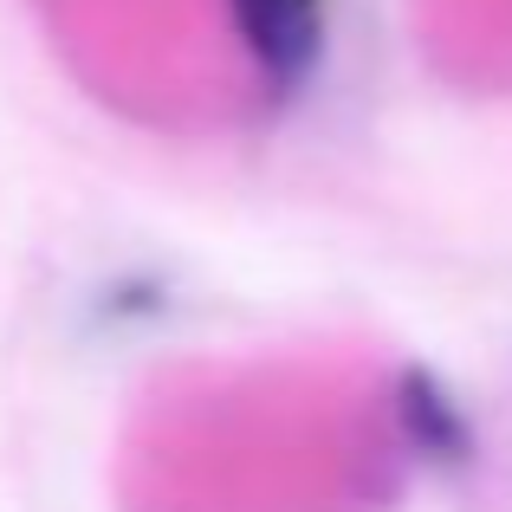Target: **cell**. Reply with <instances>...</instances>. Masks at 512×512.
Here are the masks:
<instances>
[{"label":"cell","instance_id":"6da1fadb","mask_svg":"<svg viewBox=\"0 0 512 512\" xmlns=\"http://www.w3.org/2000/svg\"><path fill=\"white\" fill-rule=\"evenodd\" d=\"M227 20H234L247 59L260 65L273 85H299L318 59V0H227Z\"/></svg>","mask_w":512,"mask_h":512},{"label":"cell","instance_id":"7a4b0ae2","mask_svg":"<svg viewBox=\"0 0 512 512\" xmlns=\"http://www.w3.org/2000/svg\"><path fill=\"white\" fill-rule=\"evenodd\" d=\"M402 422H409L415 441H435L441 435V448H461V422H454V409H441V396L422 383V376L402 383Z\"/></svg>","mask_w":512,"mask_h":512}]
</instances>
